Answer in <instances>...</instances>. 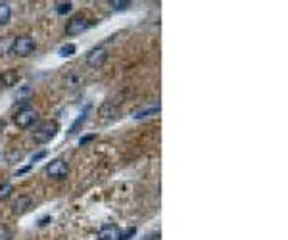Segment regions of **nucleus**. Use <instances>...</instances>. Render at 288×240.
Here are the masks:
<instances>
[{"mask_svg":"<svg viewBox=\"0 0 288 240\" xmlns=\"http://www.w3.org/2000/svg\"><path fill=\"white\" fill-rule=\"evenodd\" d=\"M58 131H60V125L56 121L52 120L42 121V123H38V127L35 129L33 138H35V142H38V144H46V142H50L58 135Z\"/></svg>","mask_w":288,"mask_h":240,"instance_id":"1","label":"nucleus"},{"mask_svg":"<svg viewBox=\"0 0 288 240\" xmlns=\"http://www.w3.org/2000/svg\"><path fill=\"white\" fill-rule=\"evenodd\" d=\"M36 118H38V112L33 106H23V108H19L18 114H16V125H18L19 129H27V127H31L35 123Z\"/></svg>","mask_w":288,"mask_h":240,"instance_id":"2","label":"nucleus"},{"mask_svg":"<svg viewBox=\"0 0 288 240\" xmlns=\"http://www.w3.org/2000/svg\"><path fill=\"white\" fill-rule=\"evenodd\" d=\"M35 48H36V42L35 39H31V37H18V39H14V44H12V52L21 56V58L33 54Z\"/></svg>","mask_w":288,"mask_h":240,"instance_id":"3","label":"nucleus"},{"mask_svg":"<svg viewBox=\"0 0 288 240\" xmlns=\"http://www.w3.org/2000/svg\"><path fill=\"white\" fill-rule=\"evenodd\" d=\"M90 25H92V23H90L85 16H75V17H72L70 23L66 25V35H68V37H77V35L85 33Z\"/></svg>","mask_w":288,"mask_h":240,"instance_id":"4","label":"nucleus"},{"mask_svg":"<svg viewBox=\"0 0 288 240\" xmlns=\"http://www.w3.org/2000/svg\"><path fill=\"white\" fill-rule=\"evenodd\" d=\"M106 60H108V50L104 46H96V48H92L87 54V66L89 68H94V69L102 68L106 64Z\"/></svg>","mask_w":288,"mask_h":240,"instance_id":"5","label":"nucleus"},{"mask_svg":"<svg viewBox=\"0 0 288 240\" xmlns=\"http://www.w3.org/2000/svg\"><path fill=\"white\" fill-rule=\"evenodd\" d=\"M68 173H70V165L64 160H52L46 165V175L50 179H64V177H68Z\"/></svg>","mask_w":288,"mask_h":240,"instance_id":"6","label":"nucleus"},{"mask_svg":"<svg viewBox=\"0 0 288 240\" xmlns=\"http://www.w3.org/2000/svg\"><path fill=\"white\" fill-rule=\"evenodd\" d=\"M119 227L117 225H102L98 231V240H119Z\"/></svg>","mask_w":288,"mask_h":240,"instance_id":"7","label":"nucleus"},{"mask_svg":"<svg viewBox=\"0 0 288 240\" xmlns=\"http://www.w3.org/2000/svg\"><path fill=\"white\" fill-rule=\"evenodd\" d=\"M31 206H33V202H31L29 196H19L18 200L12 204V211H14L16 215H23Z\"/></svg>","mask_w":288,"mask_h":240,"instance_id":"8","label":"nucleus"},{"mask_svg":"<svg viewBox=\"0 0 288 240\" xmlns=\"http://www.w3.org/2000/svg\"><path fill=\"white\" fill-rule=\"evenodd\" d=\"M160 112V104L158 106H152V108H141V110H135L133 112V118L135 120H141V118H148L152 114H158Z\"/></svg>","mask_w":288,"mask_h":240,"instance_id":"9","label":"nucleus"},{"mask_svg":"<svg viewBox=\"0 0 288 240\" xmlns=\"http://www.w3.org/2000/svg\"><path fill=\"white\" fill-rule=\"evenodd\" d=\"M12 17V8L8 2H0V25H6Z\"/></svg>","mask_w":288,"mask_h":240,"instance_id":"10","label":"nucleus"},{"mask_svg":"<svg viewBox=\"0 0 288 240\" xmlns=\"http://www.w3.org/2000/svg\"><path fill=\"white\" fill-rule=\"evenodd\" d=\"M12 192H14L12 183H2V185H0V202H2V200H6V198H10V196H12Z\"/></svg>","mask_w":288,"mask_h":240,"instance_id":"11","label":"nucleus"},{"mask_svg":"<svg viewBox=\"0 0 288 240\" xmlns=\"http://www.w3.org/2000/svg\"><path fill=\"white\" fill-rule=\"evenodd\" d=\"M16 81H18V73H16V71H8L6 75H2V83H4V86L16 85Z\"/></svg>","mask_w":288,"mask_h":240,"instance_id":"12","label":"nucleus"},{"mask_svg":"<svg viewBox=\"0 0 288 240\" xmlns=\"http://www.w3.org/2000/svg\"><path fill=\"white\" fill-rule=\"evenodd\" d=\"M73 8L72 2H56V12L60 14V16H64V14H70Z\"/></svg>","mask_w":288,"mask_h":240,"instance_id":"13","label":"nucleus"},{"mask_svg":"<svg viewBox=\"0 0 288 240\" xmlns=\"http://www.w3.org/2000/svg\"><path fill=\"white\" fill-rule=\"evenodd\" d=\"M75 50H77V46L72 44V42H68V44H64V46L60 48V56H62V58H70V56L75 54Z\"/></svg>","mask_w":288,"mask_h":240,"instance_id":"14","label":"nucleus"},{"mask_svg":"<svg viewBox=\"0 0 288 240\" xmlns=\"http://www.w3.org/2000/svg\"><path fill=\"white\" fill-rule=\"evenodd\" d=\"M109 6H111L113 10H117V12H121V10H127V8L131 6V2H129V0H111Z\"/></svg>","mask_w":288,"mask_h":240,"instance_id":"15","label":"nucleus"},{"mask_svg":"<svg viewBox=\"0 0 288 240\" xmlns=\"http://www.w3.org/2000/svg\"><path fill=\"white\" fill-rule=\"evenodd\" d=\"M135 233H137V229H135V227H129L127 231H121V233H119V240H131L135 237Z\"/></svg>","mask_w":288,"mask_h":240,"instance_id":"16","label":"nucleus"},{"mask_svg":"<svg viewBox=\"0 0 288 240\" xmlns=\"http://www.w3.org/2000/svg\"><path fill=\"white\" fill-rule=\"evenodd\" d=\"M12 239V231L6 227H0V240H10Z\"/></svg>","mask_w":288,"mask_h":240,"instance_id":"17","label":"nucleus"},{"mask_svg":"<svg viewBox=\"0 0 288 240\" xmlns=\"http://www.w3.org/2000/svg\"><path fill=\"white\" fill-rule=\"evenodd\" d=\"M94 138H96V135H87V137H83L81 140H79V144H81V146H85V144H89V142H92Z\"/></svg>","mask_w":288,"mask_h":240,"instance_id":"18","label":"nucleus"},{"mask_svg":"<svg viewBox=\"0 0 288 240\" xmlns=\"http://www.w3.org/2000/svg\"><path fill=\"white\" fill-rule=\"evenodd\" d=\"M46 150H40V152H36L35 156H33V161H38V160H42V158H46Z\"/></svg>","mask_w":288,"mask_h":240,"instance_id":"19","label":"nucleus"},{"mask_svg":"<svg viewBox=\"0 0 288 240\" xmlns=\"http://www.w3.org/2000/svg\"><path fill=\"white\" fill-rule=\"evenodd\" d=\"M50 221H52V217H50V215H46V217H42V219L38 221V225H40V227H44V225H48Z\"/></svg>","mask_w":288,"mask_h":240,"instance_id":"20","label":"nucleus"},{"mask_svg":"<svg viewBox=\"0 0 288 240\" xmlns=\"http://www.w3.org/2000/svg\"><path fill=\"white\" fill-rule=\"evenodd\" d=\"M144 240H162V237H160V233H152V235H148Z\"/></svg>","mask_w":288,"mask_h":240,"instance_id":"21","label":"nucleus"},{"mask_svg":"<svg viewBox=\"0 0 288 240\" xmlns=\"http://www.w3.org/2000/svg\"><path fill=\"white\" fill-rule=\"evenodd\" d=\"M29 169H31V165H25V167H21V169H18V171H16V177H19V175H23V173H27Z\"/></svg>","mask_w":288,"mask_h":240,"instance_id":"22","label":"nucleus"}]
</instances>
